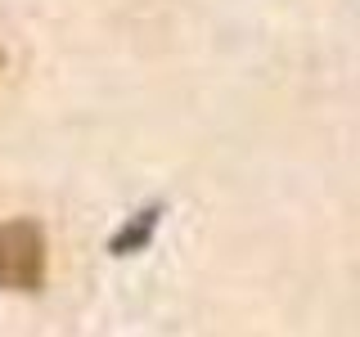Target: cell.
I'll return each instance as SVG.
<instances>
[{
    "label": "cell",
    "instance_id": "1",
    "mask_svg": "<svg viewBox=\"0 0 360 337\" xmlns=\"http://www.w3.org/2000/svg\"><path fill=\"white\" fill-rule=\"evenodd\" d=\"M45 284V239L32 220L0 225V288L37 292Z\"/></svg>",
    "mask_w": 360,
    "mask_h": 337
},
{
    "label": "cell",
    "instance_id": "2",
    "mask_svg": "<svg viewBox=\"0 0 360 337\" xmlns=\"http://www.w3.org/2000/svg\"><path fill=\"white\" fill-rule=\"evenodd\" d=\"M158 216H162V207H144V211H135V216L122 225L117 234H112V252L117 256H131V252H144V247L153 243V230H158Z\"/></svg>",
    "mask_w": 360,
    "mask_h": 337
},
{
    "label": "cell",
    "instance_id": "3",
    "mask_svg": "<svg viewBox=\"0 0 360 337\" xmlns=\"http://www.w3.org/2000/svg\"><path fill=\"white\" fill-rule=\"evenodd\" d=\"M0 63H5V54H0Z\"/></svg>",
    "mask_w": 360,
    "mask_h": 337
}]
</instances>
